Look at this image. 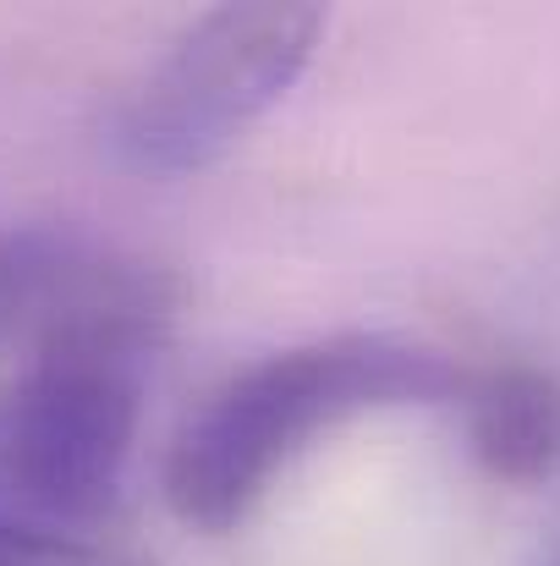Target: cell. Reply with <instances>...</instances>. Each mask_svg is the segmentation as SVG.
<instances>
[{
  "mask_svg": "<svg viewBox=\"0 0 560 566\" xmlns=\"http://www.w3.org/2000/svg\"><path fill=\"white\" fill-rule=\"evenodd\" d=\"M462 418L473 451L506 479H533L560 457V390L545 375H473Z\"/></svg>",
  "mask_w": 560,
  "mask_h": 566,
  "instance_id": "277c9868",
  "label": "cell"
},
{
  "mask_svg": "<svg viewBox=\"0 0 560 566\" xmlns=\"http://www.w3.org/2000/svg\"><path fill=\"white\" fill-rule=\"evenodd\" d=\"M149 342L121 314L61 325L0 390V484L39 523L105 512L133 462Z\"/></svg>",
  "mask_w": 560,
  "mask_h": 566,
  "instance_id": "7a4b0ae2",
  "label": "cell"
},
{
  "mask_svg": "<svg viewBox=\"0 0 560 566\" xmlns=\"http://www.w3.org/2000/svg\"><path fill=\"white\" fill-rule=\"evenodd\" d=\"M467 385L473 375L445 353L379 331L286 347L231 375L187 418L166 462V495L192 528H236L319 434L379 407H462Z\"/></svg>",
  "mask_w": 560,
  "mask_h": 566,
  "instance_id": "6da1fadb",
  "label": "cell"
},
{
  "mask_svg": "<svg viewBox=\"0 0 560 566\" xmlns=\"http://www.w3.org/2000/svg\"><path fill=\"white\" fill-rule=\"evenodd\" d=\"M0 566H121L99 545H83L39 517H11L0 512Z\"/></svg>",
  "mask_w": 560,
  "mask_h": 566,
  "instance_id": "5b68a950",
  "label": "cell"
},
{
  "mask_svg": "<svg viewBox=\"0 0 560 566\" xmlns=\"http://www.w3.org/2000/svg\"><path fill=\"white\" fill-rule=\"evenodd\" d=\"M319 39L308 6H225L192 22L127 94L116 144L138 171L182 177L220 160L286 99Z\"/></svg>",
  "mask_w": 560,
  "mask_h": 566,
  "instance_id": "3957f363",
  "label": "cell"
}]
</instances>
